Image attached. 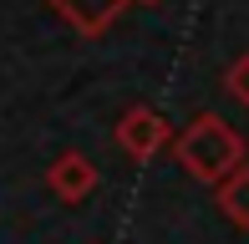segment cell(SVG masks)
<instances>
[{
    "mask_svg": "<svg viewBox=\"0 0 249 244\" xmlns=\"http://www.w3.org/2000/svg\"><path fill=\"white\" fill-rule=\"evenodd\" d=\"M112 138H117V148L127 153L132 163H153L158 153H173V138H178V132L168 127V117H163V112H153V107L132 102L127 112L117 117Z\"/></svg>",
    "mask_w": 249,
    "mask_h": 244,
    "instance_id": "obj_2",
    "label": "cell"
},
{
    "mask_svg": "<svg viewBox=\"0 0 249 244\" xmlns=\"http://www.w3.org/2000/svg\"><path fill=\"white\" fill-rule=\"evenodd\" d=\"M173 163L194 183L219 188L224 178H234V173L249 163V148H244V132L234 127V122H224L219 112H198L173 138Z\"/></svg>",
    "mask_w": 249,
    "mask_h": 244,
    "instance_id": "obj_1",
    "label": "cell"
},
{
    "mask_svg": "<svg viewBox=\"0 0 249 244\" xmlns=\"http://www.w3.org/2000/svg\"><path fill=\"white\" fill-rule=\"evenodd\" d=\"M224 92H229L239 107H249V51H244V56H234L229 66H224Z\"/></svg>",
    "mask_w": 249,
    "mask_h": 244,
    "instance_id": "obj_6",
    "label": "cell"
},
{
    "mask_svg": "<svg viewBox=\"0 0 249 244\" xmlns=\"http://www.w3.org/2000/svg\"><path fill=\"white\" fill-rule=\"evenodd\" d=\"M213 204H219V214L229 219L234 229H249V163L234 173V178H224L213 188Z\"/></svg>",
    "mask_w": 249,
    "mask_h": 244,
    "instance_id": "obj_5",
    "label": "cell"
},
{
    "mask_svg": "<svg viewBox=\"0 0 249 244\" xmlns=\"http://www.w3.org/2000/svg\"><path fill=\"white\" fill-rule=\"evenodd\" d=\"M132 5H163V0H132Z\"/></svg>",
    "mask_w": 249,
    "mask_h": 244,
    "instance_id": "obj_7",
    "label": "cell"
},
{
    "mask_svg": "<svg viewBox=\"0 0 249 244\" xmlns=\"http://www.w3.org/2000/svg\"><path fill=\"white\" fill-rule=\"evenodd\" d=\"M46 188L61 204H82V198L97 193V163L87 158V153H61L46 168Z\"/></svg>",
    "mask_w": 249,
    "mask_h": 244,
    "instance_id": "obj_3",
    "label": "cell"
},
{
    "mask_svg": "<svg viewBox=\"0 0 249 244\" xmlns=\"http://www.w3.org/2000/svg\"><path fill=\"white\" fill-rule=\"evenodd\" d=\"M127 5L132 0H51V10L76 31V36H102V31H112Z\"/></svg>",
    "mask_w": 249,
    "mask_h": 244,
    "instance_id": "obj_4",
    "label": "cell"
}]
</instances>
